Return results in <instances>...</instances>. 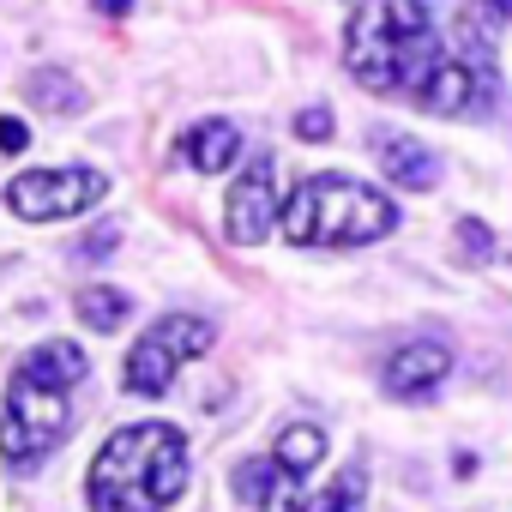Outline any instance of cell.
Returning a JSON list of instances; mask_svg holds the SVG:
<instances>
[{"label":"cell","mask_w":512,"mask_h":512,"mask_svg":"<svg viewBox=\"0 0 512 512\" xmlns=\"http://www.w3.org/2000/svg\"><path fill=\"white\" fill-rule=\"evenodd\" d=\"M115 241H121V229H97V235H91V241L79 247V260H97V253H109Z\"/></svg>","instance_id":"20"},{"label":"cell","mask_w":512,"mask_h":512,"mask_svg":"<svg viewBox=\"0 0 512 512\" xmlns=\"http://www.w3.org/2000/svg\"><path fill=\"white\" fill-rule=\"evenodd\" d=\"M211 344H217V326H211V320H199V314H163V320L133 344V356H127V368H121V386L139 392V398H157V392H169V380L181 374V362L205 356Z\"/></svg>","instance_id":"5"},{"label":"cell","mask_w":512,"mask_h":512,"mask_svg":"<svg viewBox=\"0 0 512 512\" xmlns=\"http://www.w3.org/2000/svg\"><path fill=\"white\" fill-rule=\"evenodd\" d=\"M25 97H31L43 115H73V109H85V91H79L73 73H61V67L31 73V79H25Z\"/></svg>","instance_id":"13"},{"label":"cell","mask_w":512,"mask_h":512,"mask_svg":"<svg viewBox=\"0 0 512 512\" xmlns=\"http://www.w3.org/2000/svg\"><path fill=\"white\" fill-rule=\"evenodd\" d=\"M181 488H187V434L175 422L115 428L85 476L91 512H169Z\"/></svg>","instance_id":"2"},{"label":"cell","mask_w":512,"mask_h":512,"mask_svg":"<svg viewBox=\"0 0 512 512\" xmlns=\"http://www.w3.org/2000/svg\"><path fill=\"white\" fill-rule=\"evenodd\" d=\"M109 193L103 169H31L7 187V205L31 223H55V217H79Z\"/></svg>","instance_id":"6"},{"label":"cell","mask_w":512,"mask_h":512,"mask_svg":"<svg viewBox=\"0 0 512 512\" xmlns=\"http://www.w3.org/2000/svg\"><path fill=\"white\" fill-rule=\"evenodd\" d=\"M488 97H494V79H488V67L470 61L464 49H458V55H440L434 73L416 85V109H428V115H464V109H476V103H488Z\"/></svg>","instance_id":"8"},{"label":"cell","mask_w":512,"mask_h":512,"mask_svg":"<svg viewBox=\"0 0 512 512\" xmlns=\"http://www.w3.org/2000/svg\"><path fill=\"white\" fill-rule=\"evenodd\" d=\"M344 61L362 91H380V97L410 91L416 97V85L440 61V37L416 0H362L350 19V37H344Z\"/></svg>","instance_id":"3"},{"label":"cell","mask_w":512,"mask_h":512,"mask_svg":"<svg viewBox=\"0 0 512 512\" xmlns=\"http://www.w3.org/2000/svg\"><path fill=\"white\" fill-rule=\"evenodd\" d=\"M296 133L314 139V145H326V139H332V109H302V115H296Z\"/></svg>","instance_id":"18"},{"label":"cell","mask_w":512,"mask_h":512,"mask_svg":"<svg viewBox=\"0 0 512 512\" xmlns=\"http://www.w3.org/2000/svg\"><path fill=\"white\" fill-rule=\"evenodd\" d=\"M506 7H512V0H506Z\"/></svg>","instance_id":"22"},{"label":"cell","mask_w":512,"mask_h":512,"mask_svg":"<svg viewBox=\"0 0 512 512\" xmlns=\"http://www.w3.org/2000/svg\"><path fill=\"white\" fill-rule=\"evenodd\" d=\"M187 163L199 169V175H217V169H229L235 163V151H241V133L229 127V121H199L193 133H187Z\"/></svg>","instance_id":"12"},{"label":"cell","mask_w":512,"mask_h":512,"mask_svg":"<svg viewBox=\"0 0 512 512\" xmlns=\"http://www.w3.org/2000/svg\"><path fill=\"white\" fill-rule=\"evenodd\" d=\"M362 494H368V464H350V470H338V482L320 488L302 512H362Z\"/></svg>","instance_id":"16"},{"label":"cell","mask_w":512,"mask_h":512,"mask_svg":"<svg viewBox=\"0 0 512 512\" xmlns=\"http://www.w3.org/2000/svg\"><path fill=\"white\" fill-rule=\"evenodd\" d=\"M392 229H398L392 199L350 175H308L284 205V235L296 247H362Z\"/></svg>","instance_id":"4"},{"label":"cell","mask_w":512,"mask_h":512,"mask_svg":"<svg viewBox=\"0 0 512 512\" xmlns=\"http://www.w3.org/2000/svg\"><path fill=\"white\" fill-rule=\"evenodd\" d=\"M296 482H302V476H290L278 458H247V464L235 470V494H241L247 506H260V512H290Z\"/></svg>","instance_id":"11"},{"label":"cell","mask_w":512,"mask_h":512,"mask_svg":"<svg viewBox=\"0 0 512 512\" xmlns=\"http://www.w3.org/2000/svg\"><path fill=\"white\" fill-rule=\"evenodd\" d=\"M91 374V356L67 338H49L37 344L13 386H7V404H0V452H7L13 470H37L73 428V392L79 380Z\"/></svg>","instance_id":"1"},{"label":"cell","mask_w":512,"mask_h":512,"mask_svg":"<svg viewBox=\"0 0 512 512\" xmlns=\"http://www.w3.org/2000/svg\"><path fill=\"white\" fill-rule=\"evenodd\" d=\"M73 308H79V320H85L91 332H121L127 314H133V302H127L121 290H103V284H97V290H79Z\"/></svg>","instance_id":"15"},{"label":"cell","mask_w":512,"mask_h":512,"mask_svg":"<svg viewBox=\"0 0 512 512\" xmlns=\"http://www.w3.org/2000/svg\"><path fill=\"white\" fill-rule=\"evenodd\" d=\"M272 458L290 470V476H308L320 458H326V434L314 428V422H296V428H284L278 434V446H272Z\"/></svg>","instance_id":"14"},{"label":"cell","mask_w":512,"mask_h":512,"mask_svg":"<svg viewBox=\"0 0 512 512\" xmlns=\"http://www.w3.org/2000/svg\"><path fill=\"white\" fill-rule=\"evenodd\" d=\"M272 223H278V169H272V157H253L223 199V229H229V241L253 247L272 235Z\"/></svg>","instance_id":"7"},{"label":"cell","mask_w":512,"mask_h":512,"mask_svg":"<svg viewBox=\"0 0 512 512\" xmlns=\"http://www.w3.org/2000/svg\"><path fill=\"white\" fill-rule=\"evenodd\" d=\"M446 374H452V350L434 344V338H416V344H404V350L386 362V392L422 404V398H434V386H440Z\"/></svg>","instance_id":"9"},{"label":"cell","mask_w":512,"mask_h":512,"mask_svg":"<svg viewBox=\"0 0 512 512\" xmlns=\"http://www.w3.org/2000/svg\"><path fill=\"white\" fill-rule=\"evenodd\" d=\"M368 145H374V157H380V169H386V181H392V187H410V193L440 187V163H434V151H428V145H416L410 133L374 127V133H368Z\"/></svg>","instance_id":"10"},{"label":"cell","mask_w":512,"mask_h":512,"mask_svg":"<svg viewBox=\"0 0 512 512\" xmlns=\"http://www.w3.org/2000/svg\"><path fill=\"white\" fill-rule=\"evenodd\" d=\"M458 241H464V253H470V266L494 260V235H488L482 217H458Z\"/></svg>","instance_id":"17"},{"label":"cell","mask_w":512,"mask_h":512,"mask_svg":"<svg viewBox=\"0 0 512 512\" xmlns=\"http://www.w3.org/2000/svg\"><path fill=\"white\" fill-rule=\"evenodd\" d=\"M25 145H31V127H25L19 115H0V151L13 157V151H25Z\"/></svg>","instance_id":"19"},{"label":"cell","mask_w":512,"mask_h":512,"mask_svg":"<svg viewBox=\"0 0 512 512\" xmlns=\"http://www.w3.org/2000/svg\"><path fill=\"white\" fill-rule=\"evenodd\" d=\"M91 7H97L103 19H127V13H133V0H91Z\"/></svg>","instance_id":"21"}]
</instances>
